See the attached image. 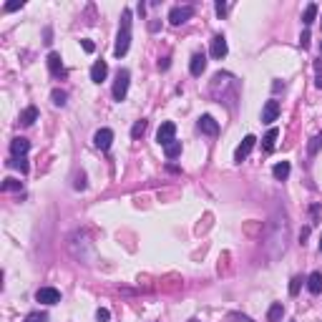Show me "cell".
<instances>
[{
    "label": "cell",
    "instance_id": "obj_20",
    "mask_svg": "<svg viewBox=\"0 0 322 322\" xmlns=\"http://www.w3.org/2000/svg\"><path fill=\"white\" fill-rule=\"evenodd\" d=\"M315 18H317V3H310V5H307V8H304V16H302V23H304L307 28H310V25L315 23Z\"/></svg>",
    "mask_w": 322,
    "mask_h": 322
},
{
    "label": "cell",
    "instance_id": "obj_16",
    "mask_svg": "<svg viewBox=\"0 0 322 322\" xmlns=\"http://www.w3.org/2000/svg\"><path fill=\"white\" fill-rule=\"evenodd\" d=\"M18 121H20V126H33V124L38 121V108H36V106H28V108L20 113Z\"/></svg>",
    "mask_w": 322,
    "mask_h": 322
},
{
    "label": "cell",
    "instance_id": "obj_33",
    "mask_svg": "<svg viewBox=\"0 0 322 322\" xmlns=\"http://www.w3.org/2000/svg\"><path fill=\"white\" fill-rule=\"evenodd\" d=\"M300 46H302V48H310V31H304V33L300 36Z\"/></svg>",
    "mask_w": 322,
    "mask_h": 322
},
{
    "label": "cell",
    "instance_id": "obj_26",
    "mask_svg": "<svg viewBox=\"0 0 322 322\" xmlns=\"http://www.w3.org/2000/svg\"><path fill=\"white\" fill-rule=\"evenodd\" d=\"M51 98H53V104L55 106H66V91H61V89H53V93H51Z\"/></svg>",
    "mask_w": 322,
    "mask_h": 322
},
{
    "label": "cell",
    "instance_id": "obj_38",
    "mask_svg": "<svg viewBox=\"0 0 322 322\" xmlns=\"http://www.w3.org/2000/svg\"><path fill=\"white\" fill-rule=\"evenodd\" d=\"M320 252H322V234H320Z\"/></svg>",
    "mask_w": 322,
    "mask_h": 322
},
{
    "label": "cell",
    "instance_id": "obj_17",
    "mask_svg": "<svg viewBox=\"0 0 322 322\" xmlns=\"http://www.w3.org/2000/svg\"><path fill=\"white\" fill-rule=\"evenodd\" d=\"M307 289H310L312 295H320L322 292V272H312L307 277Z\"/></svg>",
    "mask_w": 322,
    "mask_h": 322
},
{
    "label": "cell",
    "instance_id": "obj_13",
    "mask_svg": "<svg viewBox=\"0 0 322 322\" xmlns=\"http://www.w3.org/2000/svg\"><path fill=\"white\" fill-rule=\"evenodd\" d=\"M28 149H31V141L23 139V136H18V139L10 141V154H13V156H25Z\"/></svg>",
    "mask_w": 322,
    "mask_h": 322
},
{
    "label": "cell",
    "instance_id": "obj_4",
    "mask_svg": "<svg viewBox=\"0 0 322 322\" xmlns=\"http://www.w3.org/2000/svg\"><path fill=\"white\" fill-rule=\"evenodd\" d=\"M156 141H159L161 146H169V143H174V141H177V126H174L171 121H164V124L159 126Z\"/></svg>",
    "mask_w": 322,
    "mask_h": 322
},
{
    "label": "cell",
    "instance_id": "obj_10",
    "mask_svg": "<svg viewBox=\"0 0 322 322\" xmlns=\"http://www.w3.org/2000/svg\"><path fill=\"white\" fill-rule=\"evenodd\" d=\"M277 116H280V101H267L265 108H262V124H272L277 121Z\"/></svg>",
    "mask_w": 322,
    "mask_h": 322
},
{
    "label": "cell",
    "instance_id": "obj_12",
    "mask_svg": "<svg viewBox=\"0 0 322 322\" xmlns=\"http://www.w3.org/2000/svg\"><path fill=\"white\" fill-rule=\"evenodd\" d=\"M106 76H108L106 61H96V63L91 66V81H93V83H101V81H106Z\"/></svg>",
    "mask_w": 322,
    "mask_h": 322
},
{
    "label": "cell",
    "instance_id": "obj_23",
    "mask_svg": "<svg viewBox=\"0 0 322 322\" xmlns=\"http://www.w3.org/2000/svg\"><path fill=\"white\" fill-rule=\"evenodd\" d=\"M146 126H149V121H146V119L136 121V124H134V128H131V139H141V136L146 134Z\"/></svg>",
    "mask_w": 322,
    "mask_h": 322
},
{
    "label": "cell",
    "instance_id": "obj_15",
    "mask_svg": "<svg viewBox=\"0 0 322 322\" xmlns=\"http://www.w3.org/2000/svg\"><path fill=\"white\" fill-rule=\"evenodd\" d=\"M289 171H292V164H289V161H280V164H274V169H272V174H274L277 181H285V179L289 177Z\"/></svg>",
    "mask_w": 322,
    "mask_h": 322
},
{
    "label": "cell",
    "instance_id": "obj_19",
    "mask_svg": "<svg viewBox=\"0 0 322 322\" xmlns=\"http://www.w3.org/2000/svg\"><path fill=\"white\" fill-rule=\"evenodd\" d=\"M277 136H280V131H277V128H269L267 134H265V139H262V149H265V151H272Z\"/></svg>",
    "mask_w": 322,
    "mask_h": 322
},
{
    "label": "cell",
    "instance_id": "obj_39",
    "mask_svg": "<svg viewBox=\"0 0 322 322\" xmlns=\"http://www.w3.org/2000/svg\"><path fill=\"white\" fill-rule=\"evenodd\" d=\"M320 53H322V43H320Z\"/></svg>",
    "mask_w": 322,
    "mask_h": 322
},
{
    "label": "cell",
    "instance_id": "obj_21",
    "mask_svg": "<svg viewBox=\"0 0 322 322\" xmlns=\"http://www.w3.org/2000/svg\"><path fill=\"white\" fill-rule=\"evenodd\" d=\"M8 166H16V169H20V174H28V159L25 156H13L10 161H8Z\"/></svg>",
    "mask_w": 322,
    "mask_h": 322
},
{
    "label": "cell",
    "instance_id": "obj_11",
    "mask_svg": "<svg viewBox=\"0 0 322 322\" xmlns=\"http://www.w3.org/2000/svg\"><path fill=\"white\" fill-rule=\"evenodd\" d=\"M189 71H192V76H201L204 71H207V55L204 53H194L192 55V63H189Z\"/></svg>",
    "mask_w": 322,
    "mask_h": 322
},
{
    "label": "cell",
    "instance_id": "obj_29",
    "mask_svg": "<svg viewBox=\"0 0 322 322\" xmlns=\"http://www.w3.org/2000/svg\"><path fill=\"white\" fill-rule=\"evenodd\" d=\"M23 322H48V315L46 312H31Z\"/></svg>",
    "mask_w": 322,
    "mask_h": 322
},
{
    "label": "cell",
    "instance_id": "obj_28",
    "mask_svg": "<svg viewBox=\"0 0 322 322\" xmlns=\"http://www.w3.org/2000/svg\"><path fill=\"white\" fill-rule=\"evenodd\" d=\"M73 189H76V192H83V189H86V174L83 171L76 174V179H73Z\"/></svg>",
    "mask_w": 322,
    "mask_h": 322
},
{
    "label": "cell",
    "instance_id": "obj_14",
    "mask_svg": "<svg viewBox=\"0 0 322 322\" xmlns=\"http://www.w3.org/2000/svg\"><path fill=\"white\" fill-rule=\"evenodd\" d=\"M48 71L53 76H63V61H61V53H48Z\"/></svg>",
    "mask_w": 322,
    "mask_h": 322
},
{
    "label": "cell",
    "instance_id": "obj_3",
    "mask_svg": "<svg viewBox=\"0 0 322 322\" xmlns=\"http://www.w3.org/2000/svg\"><path fill=\"white\" fill-rule=\"evenodd\" d=\"M192 16H194V8L192 5H177V8L169 10V23L171 25H181V23H186Z\"/></svg>",
    "mask_w": 322,
    "mask_h": 322
},
{
    "label": "cell",
    "instance_id": "obj_24",
    "mask_svg": "<svg viewBox=\"0 0 322 322\" xmlns=\"http://www.w3.org/2000/svg\"><path fill=\"white\" fill-rule=\"evenodd\" d=\"M0 189H3V192H20V189H23V184L18 181V179H3V186H0Z\"/></svg>",
    "mask_w": 322,
    "mask_h": 322
},
{
    "label": "cell",
    "instance_id": "obj_35",
    "mask_svg": "<svg viewBox=\"0 0 322 322\" xmlns=\"http://www.w3.org/2000/svg\"><path fill=\"white\" fill-rule=\"evenodd\" d=\"M169 66H171V58L166 55L164 61H159V71H169Z\"/></svg>",
    "mask_w": 322,
    "mask_h": 322
},
{
    "label": "cell",
    "instance_id": "obj_36",
    "mask_svg": "<svg viewBox=\"0 0 322 322\" xmlns=\"http://www.w3.org/2000/svg\"><path fill=\"white\" fill-rule=\"evenodd\" d=\"M307 237H310V229H307V227H304V229L300 232V242L304 244V239H307Z\"/></svg>",
    "mask_w": 322,
    "mask_h": 322
},
{
    "label": "cell",
    "instance_id": "obj_2",
    "mask_svg": "<svg viewBox=\"0 0 322 322\" xmlns=\"http://www.w3.org/2000/svg\"><path fill=\"white\" fill-rule=\"evenodd\" d=\"M128 83H131V71L128 68H119V73H116V81H113V91H111L116 101H124L126 98Z\"/></svg>",
    "mask_w": 322,
    "mask_h": 322
},
{
    "label": "cell",
    "instance_id": "obj_18",
    "mask_svg": "<svg viewBox=\"0 0 322 322\" xmlns=\"http://www.w3.org/2000/svg\"><path fill=\"white\" fill-rule=\"evenodd\" d=\"M282 317H285L282 302H274V304L269 307V312H267V320H269V322H282Z\"/></svg>",
    "mask_w": 322,
    "mask_h": 322
},
{
    "label": "cell",
    "instance_id": "obj_30",
    "mask_svg": "<svg viewBox=\"0 0 322 322\" xmlns=\"http://www.w3.org/2000/svg\"><path fill=\"white\" fill-rule=\"evenodd\" d=\"M96 320L98 322H108L111 320V312L106 310V307H98V310H96Z\"/></svg>",
    "mask_w": 322,
    "mask_h": 322
},
{
    "label": "cell",
    "instance_id": "obj_34",
    "mask_svg": "<svg viewBox=\"0 0 322 322\" xmlns=\"http://www.w3.org/2000/svg\"><path fill=\"white\" fill-rule=\"evenodd\" d=\"M23 3H5V13H13V10H20Z\"/></svg>",
    "mask_w": 322,
    "mask_h": 322
},
{
    "label": "cell",
    "instance_id": "obj_6",
    "mask_svg": "<svg viewBox=\"0 0 322 322\" xmlns=\"http://www.w3.org/2000/svg\"><path fill=\"white\" fill-rule=\"evenodd\" d=\"M36 300L43 302V304H58L61 302V292H58L55 287H40L36 292Z\"/></svg>",
    "mask_w": 322,
    "mask_h": 322
},
{
    "label": "cell",
    "instance_id": "obj_22",
    "mask_svg": "<svg viewBox=\"0 0 322 322\" xmlns=\"http://www.w3.org/2000/svg\"><path fill=\"white\" fill-rule=\"evenodd\" d=\"M164 154H166V159H177V156H181V141H174V143L164 146Z\"/></svg>",
    "mask_w": 322,
    "mask_h": 322
},
{
    "label": "cell",
    "instance_id": "obj_31",
    "mask_svg": "<svg viewBox=\"0 0 322 322\" xmlns=\"http://www.w3.org/2000/svg\"><path fill=\"white\" fill-rule=\"evenodd\" d=\"M214 10H216V16L222 18V16H227V10H229V5L227 3H222V0H216V5H214Z\"/></svg>",
    "mask_w": 322,
    "mask_h": 322
},
{
    "label": "cell",
    "instance_id": "obj_9",
    "mask_svg": "<svg viewBox=\"0 0 322 322\" xmlns=\"http://www.w3.org/2000/svg\"><path fill=\"white\" fill-rule=\"evenodd\" d=\"M229 53V46H227V38L222 33H216L212 38V58H216V61H222V58Z\"/></svg>",
    "mask_w": 322,
    "mask_h": 322
},
{
    "label": "cell",
    "instance_id": "obj_25",
    "mask_svg": "<svg viewBox=\"0 0 322 322\" xmlns=\"http://www.w3.org/2000/svg\"><path fill=\"white\" fill-rule=\"evenodd\" d=\"M320 149H322V131H320V134H317V136L310 141V146H307V151H310V156H315Z\"/></svg>",
    "mask_w": 322,
    "mask_h": 322
},
{
    "label": "cell",
    "instance_id": "obj_32",
    "mask_svg": "<svg viewBox=\"0 0 322 322\" xmlns=\"http://www.w3.org/2000/svg\"><path fill=\"white\" fill-rule=\"evenodd\" d=\"M81 46H83V51H86V53H93V51H96L93 40H89V38H83V40H81Z\"/></svg>",
    "mask_w": 322,
    "mask_h": 322
},
{
    "label": "cell",
    "instance_id": "obj_7",
    "mask_svg": "<svg viewBox=\"0 0 322 322\" xmlns=\"http://www.w3.org/2000/svg\"><path fill=\"white\" fill-rule=\"evenodd\" d=\"M93 143H96V149L108 151L111 143H113V131H111V128H98L96 136H93Z\"/></svg>",
    "mask_w": 322,
    "mask_h": 322
},
{
    "label": "cell",
    "instance_id": "obj_8",
    "mask_svg": "<svg viewBox=\"0 0 322 322\" xmlns=\"http://www.w3.org/2000/svg\"><path fill=\"white\" fill-rule=\"evenodd\" d=\"M197 128L201 131V134H207V136H216L219 134V124L214 121V116H209V113H204L201 119L197 121Z\"/></svg>",
    "mask_w": 322,
    "mask_h": 322
},
{
    "label": "cell",
    "instance_id": "obj_5",
    "mask_svg": "<svg viewBox=\"0 0 322 322\" xmlns=\"http://www.w3.org/2000/svg\"><path fill=\"white\" fill-rule=\"evenodd\" d=\"M254 143H257V139H254L252 134H250V136H244V139H242V143L237 146V151H234V161H237V164H242V161L252 154Z\"/></svg>",
    "mask_w": 322,
    "mask_h": 322
},
{
    "label": "cell",
    "instance_id": "obj_1",
    "mask_svg": "<svg viewBox=\"0 0 322 322\" xmlns=\"http://www.w3.org/2000/svg\"><path fill=\"white\" fill-rule=\"evenodd\" d=\"M128 46H131V10L126 8L121 13V25H119V36H116L113 55L116 58H124L128 53Z\"/></svg>",
    "mask_w": 322,
    "mask_h": 322
},
{
    "label": "cell",
    "instance_id": "obj_37",
    "mask_svg": "<svg viewBox=\"0 0 322 322\" xmlns=\"http://www.w3.org/2000/svg\"><path fill=\"white\" fill-rule=\"evenodd\" d=\"M43 36H46V40H43V43H51V36H53V33H51V28H46V33H43Z\"/></svg>",
    "mask_w": 322,
    "mask_h": 322
},
{
    "label": "cell",
    "instance_id": "obj_27",
    "mask_svg": "<svg viewBox=\"0 0 322 322\" xmlns=\"http://www.w3.org/2000/svg\"><path fill=\"white\" fill-rule=\"evenodd\" d=\"M302 277H292V282H289V295L295 297V295H300V287H302Z\"/></svg>",
    "mask_w": 322,
    "mask_h": 322
}]
</instances>
